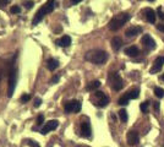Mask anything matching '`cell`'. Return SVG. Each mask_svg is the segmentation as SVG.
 Listing matches in <instances>:
<instances>
[{"instance_id": "cell-32", "label": "cell", "mask_w": 164, "mask_h": 147, "mask_svg": "<svg viewBox=\"0 0 164 147\" xmlns=\"http://www.w3.org/2000/svg\"><path fill=\"white\" fill-rule=\"evenodd\" d=\"M40 104H42V99H40V98H36L34 99V107L38 108V107H40Z\"/></svg>"}, {"instance_id": "cell-34", "label": "cell", "mask_w": 164, "mask_h": 147, "mask_svg": "<svg viewBox=\"0 0 164 147\" xmlns=\"http://www.w3.org/2000/svg\"><path fill=\"white\" fill-rule=\"evenodd\" d=\"M28 145L31 147H39V145L36 142V141H32V140H28Z\"/></svg>"}, {"instance_id": "cell-2", "label": "cell", "mask_w": 164, "mask_h": 147, "mask_svg": "<svg viewBox=\"0 0 164 147\" xmlns=\"http://www.w3.org/2000/svg\"><path fill=\"white\" fill-rule=\"evenodd\" d=\"M85 59L87 61L92 63V64H97V65H102L107 61L108 59V54L104 50H100V49H94V50H91L85 55Z\"/></svg>"}, {"instance_id": "cell-19", "label": "cell", "mask_w": 164, "mask_h": 147, "mask_svg": "<svg viewBox=\"0 0 164 147\" xmlns=\"http://www.w3.org/2000/svg\"><path fill=\"white\" fill-rule=\"evenodd\" d=\"M129 99H137L138 96H140V90L138 88H134V90H130L127 93H126Z\"/></svg>"}, {"instance_id": "cell-12", "label": "cell", "mask_w": 164, "mask_h": 147, "mask_svg": "<svg viewBox=\"0 0 164 147\" xmlns=\"http://www.w3.org/2000/svg\"><path fill=\"white\" fill-rule=\"evenodd\" d=\"M163 64H164V58L163 56H158L154 60V64H153V67L149 70V72L151 74H157L158 71H160V69L163 67Z\"/></svg>"}, {"instance_id": "cell-28", "label": "cell", "mask_w": 164, "mask_h": 147, "mask_svg": "<svg viewBox=\"0 0 164 147\" xmlns=\"http://www.w3.org/2000/svg\"><path fill=\"white\" fill-rule=\"evenodd\" d=\"M33 5H34V1H32V0H29V1H26V4H25L26 9H32Z\"/></svg>"}, {"instance_id": "cell-22", "label": "cell", "mask_w": 164, "mask_h": 147, "mask_svg": "<svg viewBox=\"0 0 164 147\" xmlns=\"http://www.w3.org/2000/svg\"><path fill=\"white\" fill-rule=\"evenodd\" d=\"M120 105H127L129 104V98H127V96L126 94H124L122 96L120 99H119V102H118Z\"/></svg>"}, {"instance_id": "cell-8", "label": "cell", "mask_w": 164, "mask_h": 147, "mask_svg": "<svg viewBox=\"0 0 164 147\" xmlns=\"http://www.w3.org/2000/svg\"><path fill=\"white\" fill-rule=\"evenodd\" d=\"M141 43L143 44V47H145L146 49H148V50H152V49L156 48L154 39H153L149 34H143V37L141 38Z\"/></svg>"}, {"instance_id": "cell-38", "label": "cell", "mask_w": 164, "mask_h": 147, "mask_svg": "<svg viewBox=\"0 0 164 147\" xmlns=\"http://www.w3.org/2000/svg\"><path fill=\"white\" fill-rule=\"evenodd\" d=\"M78 147H87V146H78Z\"/></svg>"}, {"instance_id": "cell-31", "label": "cell", "mask_w": 164, "mask_h": 147, "mask_svg": "<svg viewBox=\"0 0 164 147\" xmlns=\"http://www.w3.org/2000/svg\"><path fill=\"white\" fill-rule=\"evenodd\" d=\"M29 99H31V97H29L28 94H23V96L21 97V101H22L23 103H26V102H28Z\"/></svg>"}, {"instance_id": "cell-25", "label": "cell", "mask_w": 164, "mask_h": 147, "mask_svg": "<svg viewBox=\"0 0 164 147\" xmlns=\"http://www.w3.org/2000/svg\"><path fill=\"white\" fill-rule=\"evenodd\" d=\"M10 11H11V14H20L21 12V7L18 5H14L11 9H10Z\"/></svg>"}, {"instance_id": "cell-35", "label": "cell", "mask_w": 164, "mask_h": 147, "mask_svg": "<svg viewBox=\"0 0 164 147\" xmlns=\"http://www.w3.org/2000/svg\"><path fill=\"white\" fill-rule=\"evenodd\" d=\"M157 28L159 29V31L164 32V23H159V25H157Z\"/></svg>"}, {"instance_id": "cell-23", "label": "cell", "mask_w": 164, "mask_h": 147, "mask_svg": "<svg viewBox=\"0 0 164 147\" xmlns=\"http://www.w3.org/2000/svg\"><path fill=\"white\" fill-rule=\"evenodd\" d=\"M154 93L159 98H163L164 97V90H163V88H160V87H156L154 88Z\"/></svg>"}, {"instance_id": "cell-10", "label": "cell", "mask_w": 164, "mask_h": 147, "mask_svg": "<svg viewBox=\"0 0 164 147\" xmlns=\"http://www.w3.org/2000/svg\"><path fill=\"white\" fill-rule=\"evenodd\" d=\"M81 135L86 137V139H89L92 136V129H91V124L86 120L81 123Z\"/></svg>"}, {"instance_id": "cell-30", "label": "cell", "mask_w": 164, "mask_h": 147, "mask_svg": "<svg viewBox=\"0 0 164 147\" xmlns=\"http://www.w3.org/2000/svg\"><path fill=\"white\" fill-rule=\"evenodd\" d=\"M9 1H10V0H0V9L5 7V6L9 4Z\"/></svg>"}, {"instance_id": "cell-40", "label": "cell", "mask_w": 164, "mask_h": 147, "mask_svg": "<svg viewBox=\"0 0 164 147\" xmlns=\"http://www.w3.org/2000/svg\"><path fill=\"white\" fill-rule=\"evenodd\" d=\"M0 80H1V76H0Z\"/></svg>"}, {"instance_id": "cell-20", "label": "cell", "mask_w": 164, "mask_h": 147, "mask_svg": "<svg viewBox=\"0 0 164 147\" xmlns=\"http://www.w3.org/2000/svg\"><path fill=\"white\" fill-rule=\"evenodd\" d=\"M100 86V81H98V80H96V81H92V82H89L88 85H87V91H93V90H97V88Z\"/></svg>"}, {"instance_id": "cell-9", "label": "cell", "mask_w": 164, "mask_h": 147, "mask_svg": "<svg viewBox=\"0 0 164 147\" xmlns=\"http://www.w3.org/2000/svg\"><path fill=\"white\" fill-rule=\"evenodd\" d=\"M58 125H59V121H58V120H49L48 123L44 124L43 129L40 130V134H42V135H47L49 131L55 130L56 127H58Z\"/></svg>"}, {"instance_id": "cell-21", "label": "cell", "mask_w": 164, "mask_h": 147, "mask_svg": "<svg viewBox=\"0 0 164 147\" xmlns=\"http://www.w3.org/2000/svg\"><path fill=\"white\" fill-rule=\"evenodd\" d=\"M119 118H120V120L122 123H126L127 119H129V116H127V112L125 109H120L119 110Z\"/></svg>"}, {"instance_id": "cell-15", "label": "cell", "mask_w": 164, "mask_h": 147, "mask_svg": "<svg viewBox=\"0 0 164 147\" xmlns=\"http://www.w3.org/2000/svg\"><path fill=\"white\" fill-rule=\"evenodd\" d=\"M59 47H63V48H66V47H69L70 44H71V38H70V36H63L61 38H59V39H56V42H55Z\"/></svg>"}, {"instance_id": "cell-11", "label": "cell", "mask_w": 164, "mask_h": 147, "mask_svg": "<svg viewBox=\"0 0 164 147\" xmlns=\"http://www.w3.org/2000/svg\"><path fill=\"white\" fill-rule=\"evenodd\" d=\"M138 142H140V136H138V134L136 131H134V130L129 131L127 132V143L130 146H135Z\"/></svg>"}, {"instance_id": "cell-27", "label": "cell", "mask_w": 164, "mask_h": 147, "mask_svg": "<svg viewBox=\"0 0 164 147\" xmlns=\"http://www.w3.org/2000/svg\"><path fill=\"white\" fill-rule=\"evenodd\" d=\"M59 80H60V76H59V75H55V76L52 78V80H50V83H52V85H55V83L59 82Z\"/></svg>"}, {"instance_id": "cell-17", "label": "cell", "mask_w": 164, "mask_h": 147, "mask_svg": "<svg viewBox=\"0 0 164 147\" xmlns=\"http://www.w3.org/2000/svg\"><path fill=\"white\" fill-rule=\"evenodd\" d=\"M47 66H48V69L50 71H54L55 69L59 67V61L56 60V59H54V58H50V59H48V61H47Z\"/></svg>"}, {"instance_id": "cell-13", "label": "cell", "mask_w": 164, "mask_h": 147, "mask_svg": "<svg viewBox=\"0 0 164 147\" xmlns=\"http://www.w3.org/2000/svg\"><path fill=\"white\" fill-rule=\"evenodd\" d=\"M141 32H142V27H138V26H132V27H130V28H127V29H126L125 34H126V37L131 38V37H136V36H137V34H140Z\"/></svg>"}, {"instance_id": "cell-4", "label": "cell", "mask_w": 164, "mask_h": 147, "mask_svg": "<svg viewBox=\"0 0 164 147\" xmlns=\"http://www.w3.org/2000/svg\"><path fill=\"white\" fill-rule=\"evenodd\" d=\"M16 82H17V71L16 67L12 65L9 72V87H7V97H12L14 91L16 88Z\"/></svg>"}, {"instance_id": "cell-3", "label": "cell", "mask_w": 164, "mask_h": 147, "mask_svg": "<svg viewBox=\"0 0 164 147\" xmlns=\"http://www.w3.org/2000/svg\"><path fill=\"white\" fill-rule=\"evenodd\" d=\"M130 18H131V16L127 12H120L110 20L109 23H108V27H109V29H111V31H118V29L124 26Z\"/></svg>"}, {"instance_id": "cell-1", "label": "cell", "mask_w": 164, "mask_h": 147, "mask_svg": "<svg viewBox=\"0 0 164 147\" xmlns=\"http://www.w3.org/2000/svg\"><path fill=\"white\" fill-rule=\"evenodd\" d=\"M54 5H55V0H47V3H45L42 7H39V10L36 12V15H34V17H33V20H32V25H33V26L38 25V23L43 20V17H44L47 14L53 12Z\"/></svg>"}, {"instance_id": "cell-6", "label": "cell", "mask_w": 164, "mask_h": 147, "mask_svg": "<svg viewBox=\"0 0 164 147\" xmlns=\"http://www.w3.org/2000/svg\"><path fill=\"white\" fill-rule=\"evenodd\" d=\"M94 98H96V105L97 107H100V108H103V107H107L108 103H109V98L104 94V92H96L94 93Z\"/></svg>"}, {"instance_id": "cell-29", "label": "cell", "mask_w": 164, "mask_h": 147, "mask_svg": "<svg viewBox=\"0 0 164 147\" xmlns=\"http://www.w3.org/2000/svg\"><path fill=\"white\" fill-rule=\"evenodd\" d=\"M157 15L159 16V18H162L164 21V12H162V7H158L157 9Z\"/></svg>"}, {"instance_id": "cell-26", "label": "cell", "mask_w": 164, "mask_h": 147, "mask_svg": "<svg viewBox=\"0 0 164 147\" xmlns=\"http://www.w3.org/2000/svg\"><path fill=\"white\" fill-rule=\"evenodd\" d=\"M44 123V115L43 114H39L37 118V125H42Z\"/></svg>"}, {"instance_id": "cell-7", "label": "cell", "mask_w": 164, "mask_h": 147, "mask_svg": "<svg viewBox=\"0 0 164 147\" xmlns=\"http://www.w3.org/2000/svg\"><path fill=\"white\" fill-rule=\"evenodd\" d=\"M64 109L66 113H78L81 110V103L78 101H70L66 102L64 105Z\"/></svg>"}, {"instance_id": "cell-39", "label": "cell", "mask_w": 164, "mask_h": 147, "mask_svg": "<svg viewBox=\"0 0 164 147\" xmlns=\"http://www.w3.org/2000/svg\"><path fill=\"white\" fill-rule=\"evenodd\" d=\"M148 1H154V0H148Z\"/></svg>"}, {"instance_id": "cell-24", "label": "cell", "mask_w": 164, "mask_h": 147, "mask_svg": "<svg viewBox=\"0 0 164 147\" xmlns=\"http://www.w3.org/2000/svg\"><path fill=\"white\" fill-rule=\"evenodd\" d=\"M148 105H149V102H143V103H141V105H140L141 110L143 113H147L148 112Z\"/></svg>"}, {"instance_id": "cell-36", "label": "cell", "mask_w": 164, "mask_h": 147, "mask_svg": "<svg viewBox=\"0 0 164 147\" xmlns=\"http://www.w3.org/2000/svg\"><path fill=\"white\" fill-rule=\"evenodd\" d=\"M82 0H71V3H72L74 5H76V4H78V3H81Z\"/></svg>"}, {"instance_id": "cell-5", "label": "cell", "mask_w": 164, "mask_h": 147, "mask_svg": "<svg viewBox=\"0 0 164 147\" xmlns=\"http://www.w3.org/2000/svg\"><path fill=\"white\" fill-rule=\"evenodd\" d=\"M109 78H110V85H111V87H113V90H114V91H120L121 88L124 87V81H122L121 76L118 72L110 74Z\"/></svg>"}, {"instance_id": "cell-18", "label": "cell", "mask_w": 164, "mask_h": 147, "mask_svg": "<svg viewBox=\"0 0 164 147\" xmlns=\"http://www.w3.org/2000/svg\"><path fill=\"white\" fill-rule=\"evenodd\" d=\"M121 45H122L121 38H119V37H114V38L111 39V47H113V49H114V50H119V49L121 48Z\"/></svg>"}, {"instance_id": "cell-37", "label": "cell", "mask_w": 164, "mask_h": 147, "mask_svg": "<svg viewBox=\"0 0 164 147\" xmlns=\"http://www.w3.org/2000/svg\"><path fill=\"white\" fill-rule=\"evenodd\" d=\"M162 80H163V81H164V74H163V76H162Z\"/></svg>"}, {"instance_id": "cell-33", "label": "cell", "mask_w": 164, "mask_h": 147, "mask_svg": "<svg viewBox=\"0 0 164 147\" xmlns=\"http://www.w3.org/2000/svg\"><path fill=\"white\" fill-rule=\"evenodd\" d=\"M159 107H160L159 102H153V108H154V110H156L157 113L159 112Z\"/></svg>"}, {"instance_id": "cell-16", "label": "cell", "mask_w": 164, "mask_h": 147, "mask_svg": "<svg viewBox=\"0 0 164 147\" xmlns=\"http://www.w3.org/2000/svg\"><path fill=\"white\" fill-rule=\"evenodd\" d=\"M125 54H127L129 56H137L140 54V49L135 45H131L125 49Z\"/></svg>"}, {"instance_id": "cell-14", "label": "cell", "mask_w": 164, "mask_h": 147, "mask_svg": "<svg viewBox=\"0 0 164 147\" xmlns=\"http://www.w3.org/2000/svg\"><path fill=\"white\" fill-rule=\"evenodd\" d=\"M145 15H146V18H147V21L149 22V23H154L156 22V15H157V12L156 11H153L152 9H149V7H147V9H145Z\"/></svg>"}]
</instances>
